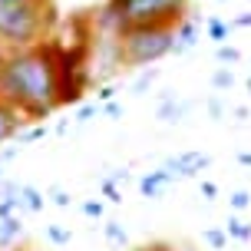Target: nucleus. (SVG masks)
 <instances>
[{"label":"nucleus","mask_w":251,"mask_h":251,"mask_svg":"<svg viewBox=\"0 0 251 251\" xmlns=\"http://www.w3.org/2000/svg\"><path fill=\"white\" fill-rule=\"evenodd\" d=\"M0 100L20 109L26 119H47L53 109H60L56 43L0 53Z\"/></svg>","instance_id":"nucleus-1"},{"label":"nucleus","mask_w":251,"mask_h":251,"mask_svg":"<svg viewBox=\"0 0 251 251\" xmlns=\"http://www.w3.org/2000/svg\"><path fill=\"white\" fill-rule=\"evenodd\" d=\"M53 20L56 13L50 0L0 3V50H24V47L43 43Z\"/></svg>","instance_id":"nucleus-2"},{"label":"nucleus","mask_w":251,"mask_h":251,"mask_svg":"<svg viewBox=\"0 0 251 251\" xmlns=\"http://www.w3.org/2000/svg\"><path fill=\"white\" fill-rule=\"evenodd\" d=\"M188 0H106L100 20L116 37L132 26H176L185 20Z\"/></svg>","instance_id":"nucleus-3"},{"label":"nucleus","mask_w":251,"mask_h":251,"mask_svg":"<svg viewBox=\"0 0 251 251\" xmlns=\"http://www.w3.org/2000/svg\"><path fill=\"white\" fill-rule=\"evenodd\" d=\"M119 53L126 66L146 70L162 56L176 53V26H132L119 33Z\"/></svg>","instance_id":"nucleus-4"},{"label":"nucleus","mask_w":251,"mask_h":251,"mask_svg":"<svg viewBox=\"0 0 251 251\" xmlns=\"http://www.w3.org/2000/svg\"><path fill=\"white\" fill-rule=\"evenodd\" d=\"M56 73H60V106H79L93 79L86 40H76L70 47L56 43Z\"/></svg>","instance_id":"nucleus-5"},{"label":"nucleus","mask_w":251,"mask_h":251,"mask_svg":"<svg viewBox=\"0 0 251 251\" xmlns=\"http://www.w3.org/2000/svg\"><path fill=\"white\" fill-rule=\"evenodd\" d=\"M162 165L176 178H195V176H201V172L212 165V155H208V152H201V149H185V152L169 155Z\"/></svg>","instance_id":"nucleus-6"},{"label":"nucleus","mask_w":251,"mask_h":251,"mask_svg":"<svg viewBox=\"0 0 251 251\" xmlns=\"http://www.w3.org/2000/svg\"><path fill=\"white\" fill-rule=\"evenodd\" d=\"M172 182H176V176H172L165 165H159V169H152V172H146V176L139 178V192H142L146 199H159Z\"/></svg>","instance_id":"nucleus-7"},{"label":"nucleus","mask_w":251,"mask_h":251,"mask_svg":"<svg viewBox=\"0 0 251 251\" xmlns=\"http://www.w3.org/2000/svg\"><path fill=\"white\" fill-rule=\"evenodd\" d=\"M24 123H26V116L20 113V109H13L10 102L0 100V146L10 142V139H17V132L24 129Z\"/></svg>","instance_id":"nucleus-8"},{"label":"nucleus","mask_w":251,"mask_h":251,"mask_svg":"<svg viewBox=\"0 0 251 251\" xmlns=\"http://www.w3.org/2000/svg\"><path fill=\"white\" fill-rule=\"evenodd\" d=\"M188 113H192V102H182L176 93H165L162 102H159V109H155L159 123H182Z\"/></svg>","instance_id":"nucleus-9"},{"label":"nucleus","mask_w":251,"mask_h":251,"mask_svg":"<svg viewBox=\"0 0 251 251\" xmlns=\"http://www.w3.org/2000/svg\"><path fill=\"white\" fill-rule=\"evenodd\" d=\"M195 43H199V24L185 17L182 24H176V53H188Z\"/></svg>","instance_id":"nucleus-10"},{"label":"nucleus","mask_w":251,"mask_h":251,"mask_svg":"<svg viewBox=\"0 0 251 251\" xmlns=\"http://www.w3.org/2000/svg\"><path fill=\"white\" fill-rule=\"evenodd\" d=\"M20 235H24V222H20V215H7V218L0 222V248L17 245Z\"/></svg>","instance_id":"nucleus-11"},{"label":"nucleus","mask_w":251,"mask_h":251,"mask_svg":"<svg viewBox=\"0 0 251 251\" xmlns=\"http://www.w3.org/2000/svg\"><path fill=\"white\" fill-rule=\"evenodd\" d=\"M155 79H159V70H155V66H146V70H142V73L129 83V93H132V96H146Z\"/></svg>","instance_id":"nucleus-12"},{"label":"nucleus","mask_w":251,"mask_h":251,"mask_svg":"<svg viewBox=\"0 0 251 251\" xmlns=\"http://www.w3.org/2000/svg\"><path fill=\"white\" fill-rule=\"evenodd\" d=\"M20 199H24L26 212H43V205H47V195L33 185H20Z\"/></svg>","instance_id":"nucleus-13"},{"label":"nucleus","mask_w":251,"mask_h":251,"mask_svg":"<svg viewBox=\"0 0 251 251\" xmlns=\"http://www.w3.org/2000/svg\"><path fill=\"white\" fill-rule=\"evenodd\" d=\"M225 231H228V238H235V241H251V225L241 215H231V218H228Z\"/></svg>","instance_id":"nucleus-14"},{"label":"nucleus","mask_w":251,"mask_h":251,"mask_svg":"<svg viewBox=\"0 0 251 251\" xmlns=\"http://www.w3.org/2000/svg\"><path fill=\"white\" fill-rule=\"evenodd\" d=\"M228 30H231V24L218 20V17H208V20H205V33H208L215 43H225V40H228Z\"/></svg>","instance_id":"nucleus-15"},{"label":"nucleus","mask_w":251,"mask_h":251,"mask_svg":"<svg viewBox=\"0 0 251 251\" xmlns=\"http://www.w3.org/2000/svg\"><path fill=\"white\" fill-rule=\"evenodd\" d=\"M47 126L43 123H37V126H30V129H20L17 132V146H30V142H37V139H47Z\"/></svg>","instance_id":"nucleus-16"},{"label":"nucleus","mask_w":251,"mask_h":251,"mask_svg":"<svg viewBox=\"0 0 251 251\" xmlns=\"http://www.w3.org/2000/svg\"><path fill=\"white\" fill-rule=\"evenodd\" d=\"M212 86L218 89V93H225V89L235 86V73H231V66H218L212 73Z\"/></svg>","instance_id":"nucleus-17"},{"label":"nucleus","mask_w":251,"mask_h":251,"mask_svg":"<svg viewBox=\"0 0 251 251\" xmlns=\"http://www.w3.org/2000/svg\"><path fill=\"white\" fill-rule=\"evenodd\" d=\"M102 235L113 241V245H126V241H129V231L123 228V222H106V225H102Z\"/></svg>","instance_id":"nucleus-18"},{"label":"nucleus","mask_w":251,"mask_h":251,"mask_svg":"<svg viewBox=\"0 0 251 251\" xmlns=\"http://www.w3.org/2000/svg\"><path fill=\"white\" fill-rule=\"evenodd\" d=\"M215 60L228 63V66H231V63H241V50L238 47H228V43H218V47H215Z\"/></svg>","instance_id":"nucleus-19"},{"label":"nucleus","mask_w":251,"mask_h":251,"mask_svg":"<svg viewBox=\"0 0 251 251\" xmlns=\"http://www.w3.org/2000/svg\"><path fill=\"white\" fill-rule=\"evenodd\" d=\"M201 238L208 241L215 251H225V245H228V231H225V228H205V235H201Z\"/></svg>","instance_id":"nucleus-20"},{"label":"nucleus","mask_w":251,"mask_h":251,"mask_svg":"<svg viewBox=\"0 0 251 251\" xmlns=\"http://www.w3.org/2000/svg\"><path fill=\"white\" fill-rule=\"evenodd\" d=\"M228 205H231L235 212H245V208L251 205V192L248 188H235V192L228 195Z\"/></svg>","instance_id":"nucleus-21"},{"label":"nucleus","mask_w":251,"mask_h":251,"mask_svg":"<svg viewBox=\"0 0 251 251\" xmlns=\"http://www.w3.org/2000/svg\"><path fill=\"white\" fill-rule=\"evenodd\" d=\"M47 238H50L53 245H70V241H73V231L63 228V225H50L47 228Z\"/></svg>","instance_id":"nucleus-22"},{"label":"nucleus","mask_w":251,"mask_h":251,"mask_svg":"<svg viewBox=\"0 0 251 251\" xmlns=\"http://www.w3.org/2000/svg\"><path fill=\"white\" fill-rule=\"evenodd\" d=\"M100 113H102V106H100V102H93V106H79V109H76V119H73V123L83 126V123H89L93 116H100Z\"/></svg>","instance_id":"nucleus-23"},{"label":"nucleus","mask_w":251,"mask_h":251,"mask_svg":"<svg viewBox=\"0 0 251 251\" xmlns=\"http://www.w3.org/2000/svg\"><path fill=\"white\" fill-rule=\"evenodd\" d=\"M102 195L109 201H123V192H119V182H113V178H102Z\"/></svg>","instance_id":"nucleus-24"},{"label":"nucleus","mask_w":251,"mask_h":251,"mask_svg":"<svg viewBox=\"0 0 251 251\" xmlns=\"http://www.w3.org/2000/svg\"><path fill=\"white\" fill-rule=\"evenodd\" d=\"M50 201L56 205V208H70V201H73V199H70V192H63L60 185H53L50 188Z\"/></svg>","instance_id":"nucleus-25"},{"label":"nucleus","mask_w":251,"mask_h":251,"mask_svg":"<svg viewBox=\"0 0 251 251\" xmlns=\"http://www.w3.org/2000/svg\"><path fill=\"white\" fill-rule=\"evenodd\" d=\"M79 208H83V215H86V218H102V201H96V199H86Z\"/></svg>","instance_id":"nucleus-26"},{"label":"nucleus","mask_w":251,"mask_h":251,"mask_svg":"<svg viewBox=\"0 0 251 251\" xmlns=\"http://www.w3.org/2000/svg\"><path fill=\"white\" fill-rule=\"evenodd\" d=\"M208 116H212L215 123H222V119H225V106H222V100H218V96H212V100H208Z\"/></svg>","instance_id":"nucleus-27"},{"label":"nucleus","mask_w":251,"mask_h":251,"mask_svg":"<svg viewBox=\"0 0 251 251\" xmlns=\"http://www.w3.org/2000/svg\"><path fill=\"white\" fill-rule=\"evenodd\" d=\"M113 96H116V89L109 86V83H106V86H100V89H96V100H100V102H113Z\"/></svg>","instance_id":"nucleus-28"},{"label":"nucleus","mask_w":251,"mask_h":251,"mask_svg":"<svg viewBox=\"0 0 251 251\" xmlns=\"http://www.w3.org/2000/svg\"><path fill=\"white\" fill-rule=\"evenodd\" d=\"M102 113L109 116V119H119V116H123V106H119V102H102Z\"/></svg>","instance_id":"nucleus-29"},{"label":"nucleus","mask_w":251,"mask_h":251,"mask_svg":"<svg viewBox=\"0 0 251 251\" xmlns=\"http://www.w3.org/2000/svg\"><path fill=\"white\" fill-rule=\"evenodd\" d=\"M201 195H205L208 201L218 199V185H215V182H201Z\"/></svg>","instance_id":"nucleus-30"},{"label":"nucleus","mask_w":251,"mask_h":251,"mask_svg":"<svg viewBox=\"0 0 251 251\" xmlns=\"http://www.w3.org/2000/svg\"><path fill=\"white\" fill-rule=\"evenodd\" d=\"M132 251H172V248L162 245V241H152V245H142V248H132Z\"/></svg>","instance_id":"nucleus-31"},{"label":"nucleus","mask_w":251,"mask_h":251,"mask_svg":"<svg viewBox=\"0 0 251 251\" xmlns=\"http://www.w3.org/2000/svg\"><path fill=\"white\" fill-rule=\"evenodd\" d=\"M231 113H235V119H238V123H245V119L251 116V109H248V106H235Z\"/></svg>","instance_id":"nucleus-32"},{"label":"nucleus","mask_w":251,"mask_h":251,"mask_svg":"<svg viewBox=\"0 0 251 251\" xmlns=\"http://www.w3.org/2000/svg\"><path fill=\"white\" fill-rule=\"evenodd\" d=\"M231 26H251V13H241V17H235V20H231Z\"/></svg>","instance_id":"nucleus-33"},{"label":"nucleus","mask_w":251,"mask_h":251,"mask_svg":"<svg viewBox=\"0 0 251 251\" xmlns=\"http://www.w3.org/2000/svg\"><path fill=\"white\" fill-rule=\"evenodd\" d=\"M109 178H113V182H123V185H126V182H129V172H126V169H116Z\"/></svg>","instance_id":"nucleus-34"},{"label":"nucleus","mask_w":251,"mask_h":251,"mask_svg":"<svg viewBox=\"0 0 251 251\" xmlns=\"http://www.w3.org/2000/svg\"><path fill=\"white\" fill-rule=\"evenodd\" d=\"M238 162L245 165V169H251V152H248V149H245V152H238Z\"/></svg>","instance_id":"nucleus-35"},{"label":"nucleus","mask_w":251,"mask_h":251,"mask_svg":"<svg viewBox=\"0 0 251 251\" xmlns=\"http://www.w3.org/2000/svg\"><path fill=\"white\" fill-rule=\"evenodd\" d=\"M3 169H7V165L0 162V185H3V182H7V178H3Z\"/></svg>","instance_id":"nucleus-36"},{"label":"nucleus","mask_w":251,"mask_h":251,"mask_svg":"<svg viewBox=\"0 0 251 251\" xmlns=\"http://www.w3.org/2000/svg\"><path fill=\"white\" fill-rule=\"evenodd\" d=\"M248 93H251V73H248Z\"/></svg>","instance_id":"nucleus-37"},{"label":"nucleus","mask_w":251,"mask_h":251,"mask_svg":"<svg viewBox=\"0 0 251 251\" xmlns=\"http://www.w3.org/2000/svg\"><path fill=\"white\" fill-rule=\"evenodd\" d=\"M0 3H17V0H0Z\"/></svg>","instance_id":"nucleus-38"},{"label":"nucleus","mask_w":251,"mask_h":251,"mask_svg":"<svg viewBox=\"0 0 251 251\" xmlns=\"http://www.w3.org/2000/svg\"><path fill=\"white\" fill-rule=\"evenodd\" d=\"M218 3H225V0H218Z\"/></svg>","instance_id":"nucleus-39"},{"label":"nucleus","mask_w":251,"mask_h":251,"mask_svg":"<svg viewBox=\"0 0 251 251\" xmlns=\"http://www.w3.org/2000/svg\"><path fill=\"white\" fill-rule=\"evenodd\" d=\"M0 222H3V218H0Z\"/></svg>","instance_id":"nucleus-40"}]
</instances>
